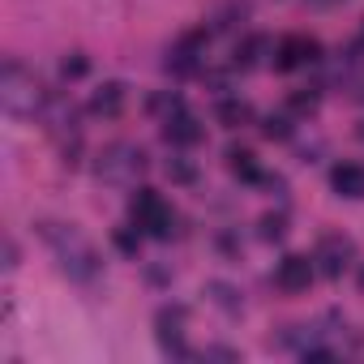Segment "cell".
Masks as SVG:
<instances>
[{"label":"cell","mask_w":364,"mask_h":364,"mask_svg":"<svg viewBox=\"0 0 364 364\" xmlns=\"http://www.w3.org/2000/svg\"><path fill=\"white\" fill-rule=\"evenodd\" d=\"M43 232V240H48V249L56 253V262H60V270L69 274V279H77V283H90L99 270H103V262H99V253H95V245L73 228V223H43L39 228Z\"/></svg>","instance_id":"6da1fadb"},{"label":"cell","mask_w":364,"mask_h":364,"mask_svg":"<svg viewBox=\"0 0 364 364\" xmlns=\"http://www.w3.org/2000/svg\"><path fill=\"white\" fill-rule=\"evenodd\" d=\"M0 103H5L9 116H35L43 107V86L31 69L22 65H5V77H0Z\"/></svg>","instance_id":"7a4b0ae2"},{"label":"cell","mask_w":364,"mask_h":364,"mask_svg":"<svg viewBox=\"0 0 364 364\" xmlns=\"http://www.w3.org/2000/svg\"><path fill=\"white\" fill-rule=\"evenodd\" d=\"M141 171V150L129 146V141H116L99 154V176L112 180V185H120V180H133Z\"/></svg>","instance_id":"3957f363"},{"label":"cell","mask_w":364,"mask_h":364,"mask_svg":"<svg viewBox=\"0 0 364 364\" xmlns=\"http://www.w3.org/2000/svg\"><path fill=\"white\" fill-rule=\"evenodd\" d=\"M133 223L146 228L150 236H171V210L150 189H137V198H133Z\"/></svg>","instance_id":"277c9868"},{"label":"cell","mask_w":364,"mask_h":364,"mask_svg":"<svg viewBox=\"0 0 364 364\" xmlns=\"http://www.w3.org/2000/svg\"><path fill=\"white\" fill-rule=\"evenodd\" d=\"M313 262L309 257H300V253H287L283 262H279V270H274V283L283 287V291H304L309 283H313Z\"/></svg>","instance_id":"5b68a950"},{"label":"cell","mask_w":364,"mask_h":364,"mask_svg":"<svg viewBox=\"0 0 364 364\" xmlns=\"http://www.w3.org/2000/svg\"><path fill=\"white\" fill-rule=\"evenodd\" d=\"M313 56H317V43L304 39V35H291V39H283V43L274 48V65H279V69H296V65H304V60H313Z\"/></svg>","instance_id":"8992f818"},{"label":"cell","mask_w":364,"mask_h":364,"mask_svg":"<svg viewBox=\"0 0 364 364\" xmlns=\"http://www.w3.org/2000/svg\"><path fill=\"white\" fill-rule=\"evenodd\" d=\"M330 185L338 198H364V167L360 163H343L330 171Z\"/></svg>","instance_id":"52a82bcc"},{"label":"cell","mask_w":364,"mask_h":364,"mask_svg":"<svg viewBox=\"0 0 364 364\" xmlns=\"http://www.w3.org/2000/svg\"><path fill=\"white\" fill-rule=\"evenodd\" d=\"M163 137H167L171 146H193V141L202 137V129H198V120H193L189 112H176V116H167V129H163Z\"/></svg>","instance_id":"ba28073f"},{"label":"cell","mask_w":364,"mask_h":364,"mask_svg":"<svg viewBox=\"0 0 364 364\" xmlns=\"http://www.w3.org/2000/svg\"><path fill=\"white\" fill-rule=\"evenodd\" d=\"M120 107H124V86L120 82H103L90 99V112H99V116H116Z\"/></svg>","instance_id":"9c48e42d"},{"label":"cell","mask_w":364,"mask_h":364,"mask_svg":"<svg viewBox=\"0 0 364 364\" xmlns=\"http://www.w3.org/2000/svg\"><path fill=\"white\" fill-rule=\"evenodd\" d=\"M347 257H351V245H347V240H338V236H330V240L321 245V253H317V262H321V270H326V274H338V270L347 266Z\"/></svg>","instance_id":"30bf717a"},{"label":"cell","mask_w":364,"mask_h":364,"mask_svg":"<svg viewBox=\"0 0 364 364\" xmlns=\"http://www.w3.org/2000/svg\"><path fill=\"white\" fill-rule=\"evenodd\" d=\"M228 163H232V171H236V176L257 180V163H253V154H249V150H232V154H228Z\"/></svg>","instance_id":"8fae6325"},{"label":"cell","mask_w":364,"mask_h":364,"mask_svg":"<svg viewBox=\"0 0 364 364\" xmlns=\"http://www.w3.org/2000/svg\"><path fill=\"white\" fill-rule=\"evenodd\" d=\"M219 120H228V124L249 120V103H223V107H219Z\"/></svg>","instance_id":"7c38bea8"},{"label":"cell","mask_w":364,"mask_h":364,"mask_svg":"<svg viewBox=\"0 0 364 364\" xmlns=\"http://www.w3.org/2000/svg\"><path fill=\"white\" fill-rule=\"evenodd\" d=\"M262 236H266V240H279V236H283V219H266V223H262Z\"/></svg>","instance_id":"4fadbf2b"},{"label":"cell","mask_w":364,"mask_h":364,"mask_svg":"<svg viewBox=\"0 0 364 364\" xmlns=\"http://www.w3.org/2000/svg\"><path fill=\"white\" fill-rule=\"evenodd\" d=\"M82 73H86V60H82V56L65 60V77H82Z\"/></svg>","instance_id":"5bb4252c"},{"label":"cell","mask_w":364,"mask_h":364,"mask_svg":"<svg viewBox=\"0 0 364 364\" xmlns=\"http://www.w3.org/2000/svg\"><path fill=\"white\" fill-rule=\"evenodd\" d=\"M167 171H171L176 180H193V167H185V163H167Z\"/></svg>","instance_id":"9a60e30c"},{"label":"cell","mask_w":364,"mask_h":364,"mask_svg":"<svg viewBox=\"0 0 364 364\" xmlns=\"http://www.w3.org/2000/svg\"><path fill=\"white\" fill-rule=\"evenodd\" d=\"M266 133L270 137H287V120H266Z\"/></svg>","instance_id":"2e32d148"}]
</instances>
